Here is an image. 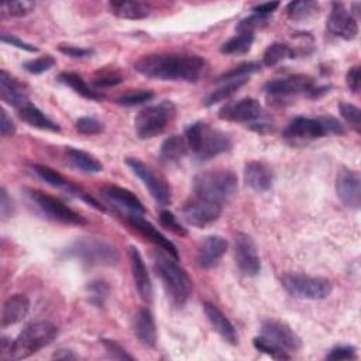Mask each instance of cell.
Listing matches in <instances>:
<instances>
[{"label": "cell", "mask_w": 361, "mask_h": 361, "mask_svg": "<svg viewBox=\"0 0 361 361\" xmlns=\"http://www.w3.org/2000/svg\"><path fill=\"white\" fill-rule=\"evenodd\" d=\"M134 69L148 79L197 82L206 72V61L195 54L159 52L140 58Z\"/></svg>", "instance_id": "6da1fadb"}, {"label": "cell", "mask_w": 361, "mask_h": 361, "mask_svg": "<svg viewBox=\"0 0 361 361\" xmlns=\"http://www.w3.org/2000/svg\"><path fill=\"white\" fill-rule=\"evenodd\" d=\"M154 268L169 300L175 306H183L193 289L192 279L188 272L176 262L175 258L161 251L154 252Z\"/></svg>", "instance_id": "7a4b0ae2"}, {"label": "cell", "mask_w": 361, "mask_h": 361, "mask_svg": "<svg viewBox=\"0 0 361 361\" xmlns=\"http://www.w3.org/2000/svg\"><path fill=\"white\" fill-rule=\"evenodd\" d=\"M185 140L188 148L199 158V161H207L219 154L228 151L233 145L230 134L212 128L203 121L190 124L185 131Z\"/></svg>", "instance_id": "3957f363"}, {"label": "cell", "mask_w": 361, "mask_h": 361, "mask_svg": "<svg viewBox=\"0 0 361 361\" xmlns=\"http://www.w3.org/2000/svg\"><path fill=\"white\" fill-rule=\"evenodd\" d=\"M238 180L234 172L227 169L204 171L193 178V192L196 197L219 204L227 203L237 192Z\"/></svg>", "instance_id": "277c9868"}, {"label": "cell", "mask_w": 361, "mask_h": 361, "mask_svg": "<svg viewBox=\"0 0 361 361\" xmlns=\"http://www.w3.org/2000/svg\"><path fill=\"white\" fill-rule=\"evenodd\" d=\"M58 336V327L48 322L39 320L28 324L18 337L11 343L8 360H24L51 344Z\"/></svg>", "instance_id": "5b68a950"}, {"label": "cell", "mask_w": 361, "mask_h": 361, "mask_svg": "<svg viewBox=\"0 0 361 361\" xmlns=\"http://www.w3.org/2000/svg\"><path fill=\"white\" fill-rule=\"evenodd\" d=\"M66 254L87 267H113L118 262L117 248L97 237H82L75 240Z\"/></svg>", "instance_id": "8992f818"}, {"label": "cell", "mask_w": 361, "mask_h": 361, "mask_svg": "<svg viewBox=\"0 0 361 361\" xmlns=\"http://www.w3.org/2000/svg\"><path fill=\"white\" fill-rule=\"evenodd\" d=\"M343 134H345L344 126L331 116H320L316 118L296 117L283 130V137L289 140H314Z\"/></svg>", "instance_id": "52a82bcc"}, {"label": "cell", "mask_w": 361, "mask_h": 361, "mask_svg": "<svg viewBox=\"0 0 361 361\" xmlns=\"http://www.w3.org/2000/svg\"><path fill=\"white\" fill-rule=\"evenodd\" d=\"M176 107L171 100H162L158 104L147 106L134 118L135 133L141 140L152 138L162 133L168 121L175 116Z\"/></svg>", "instance_id": "ba28073f"}, {"label": "cell", "mask_w": 361, "mask_h": 361, "mask_svg": "<svg viewBox=\"0 0 361 361\" xmlns=\"http://www.w3.org/2000/svg\"><path fill=\"white\" fill-rule=\"evenodd\" d=\"M282 286L295 298L322 300L326 299L331 290L333 285L327 278L310 276L303 274H286L281 279Z\"/></svg>", "instance_id": "9c48e42d"}, {"label": "cell", "mask_w": 361, "mask_h": 361, "mask_svg": "<svg viewBox=\"0 0 361 361\" xmlns=\"http://www.w3.org/2000/svg\"><path fill=\"white\" fill-rule=\"evenodd\" d=\"M264 90L271 96L307 94L309 97H317L320 93L326 92V87H317L312 76L298 73L269 80L265 83Z\"/></svg>", "instance_id": "30bf717a"}, {"label": "cell", "mask_w": 361, "mask_h": 361, "mask_svg": "<svg viewBox=\"0 0 361 361\" xmlns=\"http://www.w3.org/2000/svg\"><path fill=\"white\" fill-rule=\"evenodd\" d=\"M28 197L47 217L55 221L75 226H82L86 223V219L83 216L78 214L54 196H49L41 190H28Z\"/></svg>", "instance_id": "8fae6325"}, {"label": "cell", "mask_w": 361, "mask_h": 361, "mask_svg": "<svg viewBox=\"0 0 361 361\" xmlns=\"http://www.w3.org/2000/svg\"><path fill=\"white\" fill-rule=\"evenodd\" d=\"M126 164L142 180V183L148 188L151 196L159 204L171 203V190H169L168 185L147 164H144L138 158H127Z\"/></svg>", "instance_id": "7c38bea8"}, {"label": "cell", "mask_w": 361, "mask_h": 361, "mask_svg": "<svg viewBox=\"0 0 361 361\" xmlns=\"http://www.w3.org/2000/svg\"><path fill=\"white\" fill-rule=\"evenodd\" d=\"M261 336L289 354L298 351L302 345L299 336L286 323L275 319H267L261 323Z\"/></svg>", "instance_id": "4fadbf2b"}, {"label": "cell", "mask_w": 361, "mask_h": 361, "mask_svg": "<svg viewBox=\"0 0 361 361\" xmlns=\"http://www.w3.org/2000/svg\"><path fill=\"white\" fill-rule=\"evenodd\" d=\"M234 257L240 271L248 276H255L261 271V259L254 240L244 233H238L234 240Z\"/></svg>", "instance_id": "5bb4252c"}, {"label": "cell", "mask_w": 361, "mask_h": 361, "mask_svg": "<svg viewBox=\"0 0 361 361\" xmlns=\"http://www.w3.org/2000/svg\"><path fill=\"white\" fill-rule=\"evenodd\" d=\"M221 209L223 206L219 203L196 197L183 206L182 214L188 224L195 227H206L220 217Z\"/></svg>", "instance_id": "9a60e30c"}, {"label": "cell", "mask_w": 361, "mask_h": 361, "mask_svg": "<svg viewBox=\"0 0 361 361\" xmlns=\"http://www.w3.org/2000/svg\"><path fill=\"white\" fill-rule=\"evenodd\" d=\"M262 107L258 100L252 97L230 102L219 110V118L234 123H254L262 117Z\"/></svg>", "instance_id": "2e32d148"}, {"label": "cell", "mask_w": 361, "mask_h": 361, "mask_svg": "<svg viewBox=\"0 0 361 361\" xmlns=\"http://www.w3.org/2000/svg\"><path fill=\"white\" fill-rule=\"evenodd\" d=\"M327 30L330 34L345 41L354 39L358 34V24L354 16L345 8L343 3H333L327 18Z\"/></svg>", "instance_id": "e0dca14e"}, {"label": "cell", "mask_w": 361, "mask_h": 361, "mask_svg": "<svg viewBox=\"0 0 361 361\" xmlns=\"http://www.w3.org/2000/svg\"><path fill=\"white\" fill-rule=\"evenodd\" d=\"M336 190L340 200L350 209L358 210L361 206V178L357 171L343 168L336 180Z\"/></svg>", "instance_id": "ac0fdd59"}, {"label": "cell", "mask_w": 361, "mask_h": 361, "mask_svg": "<svg viewBox=\"0 0 361 361\" xmlns=\"http://www.w3.org/2000/svg\"><path fill=\"white\" fill-rule=\"evenodd\" d=\"M128 259H130V268H131V275L134 279L135 289L142 299L144 303H152V283L145 267V262L142 259L141 252L138 251L137 247L130 245L128 248Z\"/></svg>", "instance_id": "d6986e66"}, {"label": "cell", "mask_w": 361, "mask_h": 361, "mask_svg": "<svg viewBox=\"0 0 361 361\" xmlns=\"http://www.w3.org/2000/svg\"><path fill=\"white\" fill-rule=\"evenodd\" d=\"M128 223L135 230H138L145 238H148L155 245L162 248L166 254H169L172 258H175V259L179 258V252H178L176 245L169 238H166L162 233H159L149 221H147L144 217H141V214H130L128 216Z\"/></svg>", "instance_id": "ffe728a7"}, {"label": "cell", "mask_w": 361, "mask_h": 361, "mask_svg": "<svg viewBox=\"0 0 361 361\" xmlns=\"http://www.w3.org/2000/svg\"><path fill=\"white\" fill-rule=\"evenodd\" d=\"M227 251V241L220 235H207L199 245L197 250V264L202 268L216 267L224 252Z\"/></svg>", "instance_id": "44dd1931"}, {"label": "cell", "mask_w": 361, "mask_h": 361, "mask_svg": "<svg viewBox=\"0 0 361 361\" xmlns=\"http://www.w3.org/2000/svg\"><path fill=\"white\" fill-rule=\"evenodd\" d=\"M244 180L251 189L257 192H265L272 188L274 172L267 164L251 161L244 168Z\"/></svg>", "instance_id": "7402d4cb"}, {"label": "cell", "mask_w": 361, "mask_h": 361, "mask_svg": "<svg viewBox=\"0 0 361 361\" xmlns=\"http://www.w3.org/2000/svg\"><path fill=\"white\" fill-rule=\"evenodd\" d=\"M133 330L137 340L145 345L154 348L157 344V326L152 313L147 307H141L133 320Z\"/></svg>", "instance_id": "603a6c76"}, {"label": "cell", "mask_w": 361, "mask_h": 361, "mask_svg": "<svg viewBox=\"0 0 361 361\" xmlns=\"http://www.w3.org/2000/svg\"><path fill=\"white\" fill-rule=\"evenodd\" d=\"M102 195L114 204L130 210L131 214H141L145 212V207L141 203V200L128 189H124L121 186L106 185L102 188Z\"/></svg>", "instance_id": "cb8c5ba5"}, {"label": "cell", "mask_w": 361, "mask_h": 361, "mask_svg": "<svg viewBox=\"0 0 361 361\" xmlns=\"http://www.w3.org/2000/svg\"><path fill=\"white\" fill-rule=\"evenodd\" d=\"M0 97L3 102L16 109L30 102L23 85L6 71L0 72Z\"/></svg>", "instance_id": "d4e9b609"}, {"label": "cell", "mask_w": 361, "mask_h": 361, "mask_svg": "<svg viewBox=\"0 0 361 361\" xmlns=\"http://www.w3.org/2000/svg\"><path fill=\"white\" fill-rule=\"evenodd\" d=\"M30 310V300L23 293L10 296L1 307V327H7L21 322Z\"/></svg>", "instance_id": "484cf974"}, {"label": "cell", "mask_w": 361, "mask_h": 361, "mask_svg": "<svg viewBox=\"0 0 361 361\" xmlns=\"http://www.w3.org/2000/svg\"><path fill=\"white\" fill-rule=\"evenodd\" d=\"M204 313L212 324V327L227 341L230 343L231 345H235L238 343V338H237V331L234 329V326L231 324V322L221 313V310L214 306L213 303H209L206 302L204 306Z\"/></svg>", "instance_id": "4316f807"}, {"label": "cell", "mask_w": 361, "mask_h": 361, "mask_svg": "<svg viewBox=\"0 0 361 361\" xmlns=\"http://www.w3.org/2000/svg\"><path fill=\"white\" fill-rule=\"evenodd\" d=\"M18 117L27 123L31 127L39 128V130H48V131H59L61 127L52 121L49 117H47L37 106H34L31 102L24 103L21 107L17 109Z\"/></svg>", "instance_id": "83f0119b"}, {"label": "cell", "mask_w": 361, "mask_h": 361, "mask_svg": "<svg viewBox=\"0 0 361 361\" xmlns=\"http://www.w3.org/2000/svg\"><path fill=\"white\" fill-rule=\"evenodd\" d=\"M111 14L124 20H142L149 16V7L142 1H110Z\"/></svg>", "instance_id": "f1b7e54d"}, {"label": "cell", "mask_w": 361, "mask_h": 361, "mask_svg": "<svg viewBox=\"0 0 361 361\" xmlns=\"http://www.w3.org/2000/svg\"><path fill=\"white\" fill-rule=\"evenodd\" d=\"M188 152V144L182 135H171L164 140L159 148V157L164 162L173 164L180 161Z\"/></svg>", "instance_id": "f546056e"}, {"label": "cell", "mask_w": 361, "mask_h": 361, "mask_svg": "<svg viewBox=\"0 0 361 361\" xmlns=\"http://www.w3.org/2000/svg\"><path fill=\"white\" fill-rule=\"evenodd\" d=\"M31 169L35 172V175H37L38 178H41V179H42L44 182H47L48 185L55 186V188H62V189L68 190L69 193H75L76 196H80L82 190H80L78 186L69 183L59 172L51 169L49 166L39 165V164H34V165H31Z\"/></svg>", "instance_id": "4dcf8cb0"}, {"label": "cell", "mask_w": 361, "mask_h": 361, "mask_svg": "<svg viewBox=\"0 0 361 361\" xmlns=\"http://www.w3.org/2000/svg\"><path fill=\"white\" fill-rule=\"evenodd\" d=\"M58 80L66 86H69L71 89H73L78 94H80L82 97L85 99H89V100H103L104 96L93 89H90L87 86V83L78 75V73H73V72H62L59 76H58Z\"/></svg>", "instance_id": "1f68e13d"}, {"label": "cell", "mask_w": 361, "mask_h": 361, "mask_svg": "<svg viewBox=\"0 0 361 361\" xmlns=\"http://www.w3.org/2000/svg\"><path fill=\"white\" fill-rule=\"evenodd\" d=\"M66 155L69 158V161L82 172L86 173H97L103 171V165L90 154L82 151V149H76V148H66Z\"/></svg>", "instance_id": "d6a6232c"}, {"label": "cell", "mask_w": 361, "mask_h": 361, "mask_svg": "<svg viewBox=\"0 0 361 361\" xmlns=\"http://www.w3.org/2000/svg\"><path fill=\"white\" fill-rule=\"evenodd\" d=\"M289 58H295V52L293 49H290L286 44L282 42H272L267 47V49L264 51L262 55V62L265 66H275L279 62L289 59Z\"/></svg>", "instance_id": "836d02e7"}, {"label": "cell", "mask_w": 361, "mask_h": 361, "mask_svg": "<svg viewBox=\"0 0 361 361\" xmlns=\"http://www.w3.org/2000/svg\"><path fill=\"white\" fill-rule=\"evenodd\" d=\"M254 42V34L252 32H238L235 37L226 41L220 51L226 55H237V54H245L250 51L251 45Z\"/></svg>", "instance_id": "e575fe53"}, {"label": "cell", "mask_w": 361, "mask_h": 361, "mask_svg": "<svg viewBox=\"0 0 361 361\" xmlns=\"http://www.w3.org/2000/svg\"><path fill=\"white\" fill-rule=\"evenodd\" d=\"M247 82H248L247 78L226 82V85H223L221 87L216 89L214 92H212V93L207 96V99L204 100V106H213V104H216V103H220V102H224V100L230 99V97H231L234 93H237V90H238L240 87H243Z\"/></svg>", "instance_id": "d590c367"}, {"label": "cell", "mask_w": 361, "mask_h": 361, "mask_svg": "<svg viewBox=\"0 0 361 361\" xmlns=\"http://www.w3.org/2000/svg\"><path fill=\"white\" fill-rule=\"evenodd\" d=\"M319 8V4L312 0H299L290 1L286 6V14L293 21H303L310 18Z\"/></svg>", "instance_id": "8d00e7d4"}, {"label": "cell", "mask_w": 361, "mask_h": 361, "mask_svg": "<svg viewBox=\"0 0 361 361\" xmlns=\"http://www.w3.org/2000/svg\"><path fill=\"white\" fill-rule=\"evenodd\" d=\"M259 69H261V66L257 62H244V63H240L238 66H234L233 69L223 73L221 76H219L217 80L228 82V80H235V79H244L248 75L258 72Z\"/></svg>", "instance_id": "74e56055"}, {"label": "cell", "mask_w": 361, "mask_h": 361, "mask_svg": "<svg viewBox=\"0 0 361 361\" xmlns=\"http://www.w3.org/2000/svg\"><path fill=\"white\" fill-rule=\"evenodd\" d=\"M252 343H254V347H255L257 350H259V351H262V353L271 355V357L275 358V360H289V358H290V354H289V353H286L283 348L278 347L276 344L271 343L269 340H267V338L262 337V336L255 337Z\"/></svg>", "instance_id": "f35d334b"}, {"label": "cell", "mask_w": 361, "mask_h": 361, "mask_svg": "<svg viewBox=\"0 0 361 361\" xmlns=\"http://www.w3.org/2000/svg\"><path fill=\"white\" fill-rule=\"evenodd\" d=\"M86 293L89 296V302L96 306H103L107 295L109 286L104 281H92L86 285Z\"/></svg>", "instance_id": "ab89813d"}, {"label": "cell", "mask_w": 361, "mask_h": 361, "mask_svg": "<svg viewBox=\"0 0 361 361\" xmlns=\"http://www.w3.org/2000/svg\"><path fill=\"white\" fill-rule=\"evenodd\" d=\"M338 109H340L343 118L355 130L357 134H360L361 133V111H360V109L347 102L338 103Z\"/></svg>", "instance_id": "60d3db41"}, {"label": "cell", "mask_w": 361, "mask_h": 361, "mask_svg": "<svg viewBox=\"0 0 361 361\" xmlns=\"http://www.w3.org/2000/svg\"><path fill=\"white\" fill-rule=\"evenodd\" d=\"M32 1H8L1 6V16L6 17H24L34 10Z\"/></svg>", "instance_id": "b9f144b4"}, {"label": "cell", "mask_w": 361, "mask_h": 361, "mask_svg": "<svg viewBox=\"0 0 361 361\" xmlns=\"http://www.w3.org/2000/svg\"><path fill=\"white\" fill-rule=\"evenodd\" d=\"M55 65V59L51 55H42L35 59H30L23 63V68L31 75H39L49 71Z\"/></svg>", "instance_id": "7bdbcfd3"}, {"label": "cell", "mask_w": 361, "mask_h": 361, "mask_svg": "<svg viewBox=\"0 0 361 361\" xmlns=\"http://www.w3.org/2000/svg\"><path fill=\"white\" fill-rule=\"evenodd\" d=\"M75 128L83 135H94L100 134L104 130V126L102 121L93 117H80L75 121Z\"/></svg>", "instance_id": "ee69618b"}, {"label": "cell", "mask_w": 361, "mask_h": 361, "mask_svg": "<svg viewBox=\"0 0 361 361\" xmlns=\"http://www.w3.org/2000/svg\"><path fill=\"white\" fill-rule=\"evenodd\" d=\"M152 97H154V93L151 90H138V92H133L118 97L116 103L130 107V106H138L145 102H149Z\"/></svg>", "instance_id": "f6af8a7d"}, {"label": "cell", "mask_w": 361, "mask_h": 361, "mask_svg": "<svg viewBox=\"0 0 361 361\" xmlns=\"http://www.w3.org/2000/svg\"><path fill=\"white\" fill-rule=\"evenodd\" d=\"M268 23V17L265 16H259V14H251L247 18H243L238 24H237V31L238 32H252L261 27H264Z\"/></svg>", "instance_id": "bcb514c9"}, {"label": "cell", "mask_w": 361, "mask_h": 361, "mask_svg": "<svg viewBox=\"0 0 361 361\" xmlns=\"http://www.w3.org/2000/svg\"><path fill=\"white\" fill-rule=\"evenodd\" d=\"M159 220H161L162 226L165 228H168L169 231H172L180 237L188 235V230L178 221V219L173 216V213H171L168 210H162L159 214Z\"/></svg>", "instance_id": "7dc6e473"}, {"label": "cell", "mask_w": 361, "mask_h": 361, "mask_svg": "<svg viewBox=\"0 0 361 361\" xmlns=\"http://www.w3.org/2000/svg\"><path fill=\"white\" fill-rule=\"evenodd\" d=\"M355 347L354 345H338V347H334L331 348V351L326 355L327 360H353L357 357V353H355Z\"/></svg>", "instance_id": "c3c4849f"}, {"label": "cell", "mask_w": 361, "mask_h": 361, "mask_svg": "<svg viewBox=\"0 0 361 361\" xmlns=\"http://www.w3.org/2000/svg\"><path fill=\"white\" fill-rule=\"evenodd\" d=\"M102 343L106 348V351L109 353V355L111 358H117V360H133V355L127 354L126 350L116 341L109 340V338H102Z\"/></svg>", "instance_id": "681fc988"}, {"label": "cell", "mask_w": 361, "mask_h": 361, "mask_svg": "<svg viewBox=\"0 0 361 361\" xmlns=\"http://www.w3.org/2000/svg\"><path fill=\"white\" fill-rule=\"evenodd\" d=\"M0 38H1L3 42L10 44V45H14V47H17V48H20V49H24V51H28V52H38V48H37V47H34V45H31V44H28V42H25V41H23V39H20V38H17V37H14V35H11V34H1Z\"/></svg>", "instance_id": "f907efd6"}, {"label": "cell", "mask_w": 361, "mask_h": 361, "mask_svg": "<svg viewBox=\"0 0 361 361\" xmlns=\"http://www.w3.org/2000/svg\"><path fill=\"white\" fill-rule=\"evenodd\" d=\"M345 82L347 86L350 87L351 92L358 93L360 87H361V73H360V66H353L345 76Z\"/></svg>", "instance_id": "816d5d0a"}, {"label": "cell", "mask_w": 361, "mask_h": 361, "mask_svg": "<svg viewBox=\"0 0 361 361\" xmlns=\"http://www.w3.org/2000/svg\"><path fill=\"white\" fill-rule=\"evenodd\" d=\"M58 49L63 54L68 55L71 58H85L87 55L92 54V49L87 48H80V47H75V45H59Z\"/></svg>", "instance_id": "f5cc1de1"}, {"label": "cell", "mask_w": 361, "mask_h": 361, "mask_svg": "<svg viewBox=\"0 0 361 361\" xmlns=\"http://www.w3.org/2000/svg\"><path fill=\"white\" fill-rule=\"evenodd\" d=\"M0 133L3 137H11L16 133V126L4 110L0 111Z\"/></svg>", "instance_id": "db71d44e"}, {"label": "cell", "mask_w": 361, "mask_h": 361, "mask_svg": "<svg viewBox=\"0 0 361 361\" xmlns=\"http://www.w3.org/2000/svg\"><path fill=\"white\" fill-rule=\"evenodd\" d=\"M0 210H1V217L3 219L10 217L11 213H13V202L8 197V195H7L4 188L1 189V196H0Z\"/></svg>", "instance_id": "11a10c76"}, {"label": "cell", "mask_w": 361, "mask_h": 361, "mask_svg": "<svg viewBox=\"0 0 361 361\" xmlns=\"http://www.w3.org/2000/svg\"><path fill=\"white\" fill-rule=\"evenodd\" d=\"M279 7V3L278 1H272V3H261V4H257L252 7V11L254 14H259V16H265L268 17L269 14H272L276 8Z\"/></svg>", "instance_id": "9f6ffc18"}, {"label": "cell", "mask_w": 361, "mask_h": 361, "mask_svg": "<svg viewBox=\"0 0 361 361\" xmlns=\"http://www.w3.org/2000/svg\"><path fill=\"white\" fill-rule=\"evenodd\" d=\"M123 79L120 76H114V75H106L102 78H97L93 80V85L97 87H109V86H116L118 83H121Z\"/></svg>", "instance_id": "6f0895ef"}, {"label": "cell", "mask_w": 361, "mask_h": 361, "mask_svg": "<svg viewBox=\"0 0 361 361\" xmlns=\"http://www.w3.org/2000/svg\"><path fill=\"white\" fill-rule=\"evenodd\" d=\"M55 358H62V360H69V358H76V355L68 350H61L59 353H55Z\"/></svg>", "instance_id": "680465c9"}]
</instances>
